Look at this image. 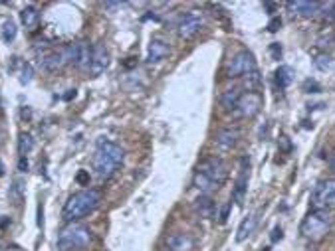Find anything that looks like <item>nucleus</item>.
Masks as SVG:
<instances>
[{
    "label": "nucleus",
    "mask_w": 335,
    "mask_h": 251,
    "mask_svg": "<svg viewBox=\"0 0 335 251\" xmlns=\"http://www.w3.org/2000/svg\"><path fill=\"white\" fill-rule=\"evenodd\" d=\"M125 160V150L111 140H102L93 153V170L100 178H109L113 176Z\"/></svg>",
    "instance_id": "nucleus-1"
},
{
    "label": "nucleus",
    "mask_w": 335,
    "mask_h": 251,
    "mask_svg": "<svg viewBox=\"0 0 335 251\" xmlns=\"http://www.w3.org/2000/svg\"><path fill=\"white\" fill-rule=\"evenodd\" d=\"M102 204V194L98 190H81V192H76L68 198V202L64 204V210H62V218L70 224H76L77 220L93 214L95 210L100 208Z\"/></svg>",
    "instance_id": "nucleus-2"
},
{
    "label": "nucleus",
    "mask_w": 335,
    "mask_h": 251,
    "mask_svg": "<svg viewBox=\"0 0 335 251\" xmlns=\"http://www.w3.org/2000/svg\"><path fill=\"white\" fill-rule=\"evenodd\" d=\"M331 226H333V216H331L329 210H311L304 218V222L300 226V233L308 241L319 243L329 235Z\"/></svg>",
    "instance_id": "nucleus-3"
},
{
    "label": "nucleus",
    "mask_w": 335,
    "mask_h": 251,
    "mask_svg": "<svg viewBox=\"0 0 335 251\" xmlns=\"http://www.w3.org/2000/svg\"><path fill=\"white\" fill-rule=\"evenodd\" d=\"M93 233L87 226L81 224H68L58 235V249L60 251H83L91 245Z\"/></svg>",
    "instance_id": "nucleus-4"
},
{
    "label": "nucleus",
    "mask_w": 335,
    "mask_h": 251,
    "mask_svg": "<svg viewBox=\"0 0 335 251\" xmlns=\"http://www.w3.org/2000/svg\"><path fill=\"white\" fill-rule=\"evenodd\" d=\"M252 71H256V60H254V54L248 52V49H242L238 52L230 64H228V69H226V75L230 79H236V77H246L250 75Z\"/></svg>",
    "instance_id": "nucleus-5"
},
{
    "label": "nucleus",
    "mask_w": 335,
    "mask_h": 251,
    "mask_svg": "<svg viewBox=\"0 0 335 251\" xmlns=\"http://www.w3.org/2000/svg\"><path fill=\"white\" fill-rule=\"evenodd\" d=\"M311 206L313 210H331L335 208V178L321 180L313 194H311Z\"/></svg>",
    "instance_id": "nucleus-6"
},
{
    "label": "nucleus",
    "mask_w": 335,
    "mask_h": 251,
    "mask_svg": "<svg viewBox=\"0 0 335 251\" xmlns=\"http://www.w3.org/2000/svg\"><path fill=\"white\" fill-rule=\"evenodd\" d=\"M264 105V99H262V93H254V91H248V93H242L240 101L234 107L232 115L236 119H252L260 113Z\"/></svg>",
    "instance_id": "nucleus-7"
},
{
    "label": "nucleus",
    "mask_w": 335,
    "mask_h": 251,
    "mask_svg": "<svg viewBox=\"0 0 335 251\" xmlns=\"http://www.w3.org/2000/svg\"><path fill=\"white\" fill-rule=\"evenodd\" d=\"M203 26H205V16H203V12H201V10H190V12H186V14L179 20L177 32H179V36H180L182 40H190V38H195V36L203 30Z\"/></svg>",
    "instance_id": "nucleus-8"
},
{
    "label": "nucleus",
    "mask_w": 335,
    "mask_h": 251,
    "mask_svg": "<svg viewBox=\"0 0 335 251\" xmlns=\"http://www.w3.org/2000/svg\"><path fill=\"white\" fill-rule=\"evenodd\" d=\"M199 170H203L218 188L228 180V166H226V162L222 160V159H216V157H208V159H205L203 160V164L199 166Z\"/></svg>",
    "instance_id": "nucleus-9"
},
{
    "label": "nucleus",
    "mask_w": 335,
    "mask_h": 251,
    "mask_svg": "<svg viewBox=\"0 0 335 251\" xmlns=\"http://www.w3.org/2000/svg\"><path fill=\"white\" fill-rule=\"evenodd\" d=\"M109 68V52L103 44H95L91 47V60H89V68H87V73L91 77H98L102 75L105 69Z\"/></svg>",
    "instance_id": "nucleus-10"
},
{
    "label": "nucleus",
    "mask_w": 335,
    "mask_h": 251,
    "mask_svg": "<svg viewBox=\"0 0 335 251\" xmlns=\"http://www.w3.org/2000/svg\"><path fill=\"white\" fill-rule=\"evenodd\" d=\"M68 49H70V62H72L77 69L87 71L89 60H91V46H89L85 40H81V42L70 44Z\"/></svg>",
    "instance_id": "nucleus-11"
},
{
    "label": "nucleus",
    "mask_w": 335,
    "mask_h": 251,
    "mask_svg": "<svg viewBox=\"0 0 335 251\" xmlns=\"http://www.w3.org/2000/svg\"><path fill=\"white\" fill-rule=\"evenodd\" d=\"M66 64H70V49H68V46L62 47V49H54V52L46 54V56L42 58V66H44V69H48V71H58V69H62Z\"/></svg>",
    "instance_id": "nucleus-12"
},
{
    "label": "nucleus",
    "mask_w": 335,
    "mask_h": 251,
    "mask_svg": "<svg viewBox=\"0 0 335 251\" xmlns=\"http://www.w3.org/2000/svg\"><path fill=\"white\" fill-rule=\"evenodd\" d=\"M169 54H171L169 42L163 38H153L149 47H147V62L149 64H161L163 60H167Z\"/></svg>",
    "instance_id": "nucleus-13"
},
{
    "label": "nucleus",
    "mask_w": 335,
    "mask_h": 251,
    "mask_svg": "<svg viewBox=\"0 0 335 251\" xmlns=\"http://www.w3.org/2000/svg\"><path fill=\"white\" fill-rule=\"evenodd\" d=\"M238 138H240V129L238 127H224L216 133L214 142H216L218 150H224L226 153V150H232L238 144Z\"/></svg>",
    "instance_id": "nucleus-14"
},
{
    "label": "nucleus",
    "mask_w": 335,
    "mask_h": 251,
    "mask_svg": "<svg viewBox=\"0 0 335 251\" xmlns=\"http://www.w3.org/2000/svg\"><path fill=\"white\" fill-rule=\"evenodd\" d=\"M288 10L304 16V18H311L315 14L321 12V2H309V0H296V2H288Z\"/></svg>",
    "instance_id": "nucleus-15"
},
{
    "label": "nucleus",
    "mask_w": 335,
    "mask_h": 251,
    "mask_svg": "<svg viewBox=\"0 0 335 251\" xmlns=\"http://www.w3.org/2000/svg\"><path fill=\"white\" fill-rule=\"evenodd\" d=\"M167 247H169V251H195V239L188 233L177 231V233L169 235Z\"/></svg>",
    "instance_id": "nucleus-16"
},
{
    "label": "nucleus",
    "mask_w": 335,
    "mask_h": 251,
    "mask_svg": "<svg viewBox=\"0 0 335 251\" xmlns=\"http://www.w3.org/2000/svg\"><path fill=\"white\" fill-rule=\"evenodd\" d=\"M214 210H216V206H214V200H212L210 196H203V194H201V196L195 200V212H197L199 218L208 220V218L214 216Z\"/></svg>",
    "instance_id": "nucleus-17"
},
{
    "label": "nucleus",
    "mask_w": 335,
    "mask_h": 251,
    "mask_svg": "<svg viewBox=\"0 0 335 251\" xmlns=\"http://www.w3.org/2000/svg\"><path fill=\"white\" fill-rule=\"evenodd\" d=\"M193 186H195L203 196H210L214 190H218V186H216L203 170H199V168H197V172H195V176H193Z\"/></svg>",
    "instance_id": "nucleus-18"
},
{
    "label": "nucleus",
    "mask_w": 335,
    "mask_h": 251,
    "mask_svg": "<svg viewBox=\"0 0 335 251\" xmlns=\"http://www.w3.org/2000/svg\"><path fill=\"white\" fill-rule=\"evenodd\" d=\"M256 224H258V214H250L248 218H244L242 220V224L238 226V231H236V241L238 243H242V241H246L252 233H254V229H256Z\"/></svg>",
    "instance_id": "nucleus-19"
},
{
    "label": "nucleus",
    "mask_w": 335,
    "mask_h": 251,
    "mask_svg": "<svg viewBox=\"0 0 335 251\" xmlns=\"http://www.w3.org/2000/svg\"><path fill=\"white\" fill-rule=\"evenodd\" d=\"M20 20H22V26H24L26 30L34 32V30L40 26V12H38V8H34V6H26V8H22V12H20Z\"/></svg>",
    "instance_id": "nucleus-20"
},
{
    "label": "nucleus",
    "mask_w": 335,
    "mask_h": 251,
    "mask_svg": "<svg viewBox=\"0 0 335 251\" xmlns=\"http://www.w3.org/2000/svg\"><path fill=\"white\" fill-rule=\"evenodd\" d=\"M246 186H248V168H246V160H242V168H240V176L236 180V188H234V200L238 204H242L244 194H246Z\"/></svg>",
    "instance_id": "nucleus-21"
},
{
    "label": "nucleus",
    "mask_w": 335,
    "mask_h": 251,
    "mask_svg": "<svg viewBox=\"0 0 335 251\" xmlns=\"http://www.w3.org/2000/svg\"><path fill=\"white\" fill-rule=\"evenodd\" d=\"M240 97H242L240 87H230V89H226V91L222 93L220 103H222V107H224L226 111H234V107L238 105V101H240Z\"/></svg>",
    "instance_id": "nucleus-22"
},
{
    "label": "nucleus",
    "mask_w": 335,
    "mask_h": 251,
    "mask_svg": "<svg viewBox=\"0 0 335 251\" xmlns=\"http://www.w3.org/2000/svg\"><path fill=\"white\" fill-rule=\"evenodd\" d=\"M274 79H276V85H278L280 89L290 87V83L294 81V71H292V68H288V66H280V68L276 69V73H274Z\"/></svg>",
    "instance_id": "nucleus-23"
},
{
    "label": "nucleus",
    "mask_w": 335,
    "mask_h": 251,
    "mask_svg": "<svg viewBox=\"0 0 335 251\" xmlns=\"http://www.w3.org/2000/svg\"><path fill=\"white\" fill-rule=\"evenodd\" d=\"M32 148H34V138H32V135H30V133H22L20 138H18V153H20V157H26Z\"/></svg>",
    "instance_id": "nucleus-24"
},
{
    "label": "nucleus",
    "mask_w": 335,
    "mask_h": 251,
    "mask_svg": "<svg viewBox=\"0 0 335 251\" xmlns=\"http://www.w3.org/2000/svg\"><path fill=\"white\" fill-rule=\"evenodd\" d=\"M244 83H246V87H248V91H254V93H260V87H262V77H260V73H258V69H256V71H252L250 75H246V77H244Z\"/></svg>",
    "instance_id": "nucleus-25"
},
{
    "label": "nucleus",
    "mask_w": 335,
    "mask_h": 251,
    "mask_svg": "<svg viewBox=\"0 0 335 251\" xmlns=\"http://www.w3.org/2000/svg\"><path fill=\"white\" fill-rule=\"evenodd\" d=\"M16 34H18V28H16V24H14L12 20H6V22L2 24V40H4L6 44H10V42H14Z\"/></svg>",
    "instance_id": "nucleus-26"
},
{
    "label": "nucleus",
    "mask_w": 335,
    "mask_h": 251,
    "mask_svg": "<svg viewBox=\"0 0 335 251\" xmlns=\"http://www.w3.org/2000/svg\"><path fill=\"white\" fill-rule=\"evenodd\" d=\"M10 198L14 200V204L22 202V182H14V186L10 188Z\"/></svg>",
    "instance_id": "nucleus-27"
},
{
    "label": "nucleus",
    "mask_w": 335,
    "mask_h": 251,
    "mask_svg": "<svg viewBox=\"0 0 335 251\" xmlns=\"http://www.w3.org/2000/svg\"><path fill=\"white\" fill-rule=\"evenodd\" d=\"M32 75H34V71H32V66H30V64H24V66H22L20 83H22V85H28V83L32 81Z\"/></svg>",
    "instance_id": "nucleus-28"
},
{
    "label": "nucleus",
    "mask_w": 335,
    "mask_h": 251,
    "mask_svg": "<svg viewBox=\"0 0 335 251\" xmlns=\"http://www.w3.org/2000/svg\"><path fill=\"white\" fill-rule=\"evenodd\" d=\"M315 68H317V69H321V71L329 69V68H331V58H329V56H321V58H317V60H315Z\"/></svg>",
    "instance_id": "nucleus-29"
},
{
    "label": "nucleus",
    "mask_w": 335,
    "mask_h": 251,
    "mask_svg": "<svg viewBox=\"0 0 335 251\" xmlns=\"http://www.w3.org/2000/svg\"><path fill=\"white\" fill-rule=\"evenodd\" d=\"M230 208H232V204H230V202H226V204L220 208V216H218V222H220V224H226L228 214H230Z\"/></svg>",
    "instance_id": "nucleus-30"
},
{
    "label": "nucleus",
    "mask_w": 335,
    "mask_h": 251,
    "mask_svg": "<svg viewBox=\"0 0 335 251\" xmlns=\"http://www.w3.org/2000/svg\"><path fill=\"white\" fill-rule=\"evenodd\" d=\"M282 52H283V49H282V46H280L278 42L270 44V54H272L274 60H280V58H282Z\"/></svg>",
    "instance_id": "nucleus-31"
},
{
    "label": "nucleus",
    "mask_w": 335,
    "mask_h": 251,
    "mask_svg": "<svg viewBox=\"0 0 335 251\" xmlns=\"http://www.w3.org/2000/svg\"><path fill=\"white\" fill-rule=\"evenodd\" d=\"M282 28V18L280 16H274L270 22H268V32H278Z\"/></svg>",
    "instance_id": "nucleus-32"
},
{
    "label": "nucleus",
    "mask_w": 335,
    "mask_h": 251,
    "mask_svg": "<svg viewBox=\"0 0 335 251\" xmlns=\"http://www.w3.org/2000/svg\"><path fill=\"white\" fill-rule=\"evenodd\" d=\"M304 89H306V93H319V91H321V87H319L315 81H311V79H308V81L304 83Z\"/></svg>",
    "instance_id": "nucleus-33"
},
{
    "label": "nucleus",
    "mask_w": 335,
    "mask_h": 251,
    "mask_svg": "<svg viewBox=\"0 0 335 251\" xmlns=\"http://www.w3.org/2000/svg\"><path fill=\"white\" fill-rule=\"evenodd\" d=\"M76 180H77V184L87 186V184H89V172H87V170H79L77 176H76Z\"/></svg>",
    "instance_id": "nucleus-34"
},
{
    "label": "nucleus",
    "mask_w": 335,
    "mask_h": 251,
    "mask_svg": "<svg viewBox=\"0 0 335 251\" xmlns=\"http://www.w3.org/2000/svg\"><path fill=\"white\" fill-rule=\"evenodd\" d=\"M282 237H283V229H282L280 226H278V228H274V229H272V235H270V239L276 243V241H280Z\"/></svg>",
    "instance_id": "nucleus-35"
},
{
    "label": "nucleus",
    "mask_w": 335,
    "mask_h": 251,
    "mask_svg": "<svg viewBox=\"0 0 335 251\" xmlns=\"http://www.w3.org/2000/svg\"><path fill=\"white\" fill-rule=\"evenodd\" d=\"M28 166H30V164H28V159H26V157H20V160H18V170H20V172H28Z\"/></svg>",
    "instance_id": "nucleus-36"
},
{
    "label": "nucleus",
    "mask_w": 335,
    "mask_h": 251,
    "mask_svg": "<svg viewBox=\"0 0 335 251\" xmlns=\"http://www.w3.org/2000/svg\"><path fill=\"white\" fill-rule=\"evenodd\" d=\"M38 216H40L38 218V226H44V210H42V206L38 208Z\"/></svg>",
    "instance_id": "nucleus-37"
},
{
    "label": "nucleus",
    "mask_w": 335,
    "mask_h": 251,
    "mask_svg": "<svg viewBox=\"0 0 335 251\" xmlns=\"http://www.w3.org/2000/svg\"><path fill=\"white\" fill-rule=\"evenodd\" d=\"M76 97V89H70L66 95H64V99H66V101H70V99H74Z\"/></svg>",
    "instance_id": "nucleus-38"
},
{
    "label": "nucleus",
    "mask_w": 335,
    "mask_h": 251,
    "mask_svg": "<svg viewBox=\"0 0 335 251\" xmlns=\"http://www.w3.org/2000/svg\"><path fill=\"white\" fill-rule=\"evenodd\" d=\"M264 8H266V10H270V14H272V12L276 10V4H274V2H266V4H264Z\"/></svg>",
    "instance_id": "nucleus-39"
},
{
    "label": "nucleus",
    "mask_w": 335,
    "mask_h": 251,
    "mask_svg": "<svg viewBox=\"0 0 335 251\" xmlns=\"http://www.w3.org/2000/svg\"><path fill=\"white\" fill-rule=\"evenodd\" d=\"M331 168H333V170H335V155H333V157H331Z\"/></svg>",
    "instance_id": "nucleus-40"
},
{
    "label": "nucleus",
    "mask_w": 335,
    "mask_h": 251,
    "mask_svg": "<svg viewBox=\"0 0 335 251\" xmlns=\"http://www.w3.org/2000/svg\"><path fill=\"white\" fill-rule=\"evenodd\" d=\"M264 251H270V249H268V247H264Z\"/></svg>",
    "instance_id": "nucleus-41"
}]
</instances>
